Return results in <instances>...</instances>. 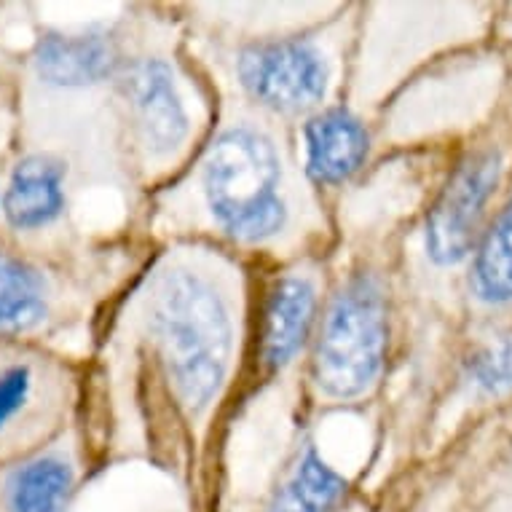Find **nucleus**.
<instances>
[{
	"label": "nucleus",
	"instance_id": "1",
	"mask_svg": "<svg viewBox=\"0 0 512 512\" xmlns=\"http://www.w3.org/2000/svg\"><path fill=\"white\" fill-rule=\"evenodd\" d=\"M143 336L177 405L202 419L226 392L239 346V317L226 282L204 263L167 261L140 298Z\"/></svg>",
	"mask_w": 512,
	"mask_h": 512
},
{
	"label": "nucleus",
	"instance_id": "2",
	"mask_svg": "<svg viewBox=\"0 0 512 512\" xmlns=\"http://www.w3.org/2000/svg\"><path fill=\"white\" fill-rule=\"evenodd\" d=\"M199 194L212 223L242 244L277 242L293 218L285 159L261 126L234 124L215 137L199 169Z\"/></svg>",
	"mask_w": 512,
	"mask_h": 512
},
{
	"label": "nucleus",
	"instance_id": "3",
	"mask_svg": "<svg viewBox=\"0 0 512 512\" xmlns=\"http://www.w3.org/2000/svg\"><path fill=\"white\" fill-rule=\"evenodd\" d=\"M389 309L373 274H357L330 301L314 346V384L336 403L368 395L384 370Z\"/></svg>",
	"mask_w": 512,
	"mask_h": 512
},
{
	"label": "nucleus",
	"instance_id": "4",
	"mask_svg": "<svg viewBox=\"0 0 512 512\" xmlns=\"http://www.w3.org/2000/svg\"><path fill=\"white\" fill-rule=\"evenodd\" d=\"M70 408V378L62 362L17 344H0V462L49 440Z\"/></svg>",
	"mask_w": 512,
	"mask_h": 512
},
{
	"label": "nucleus",
	"instance_id": "5",
	"mask_svg": "<svg viewBox=\"0 0 512 512\" xmlns=\"http://www.w3.org/2000/svg\"><path fill=\"white\" fill-rule=\"evenodd\" d=\"M236 73L252 100L277 113L317 108L330 84L325 54L301 38L252 43L236 59Z\"/></svg>",
	"mask_w": 512,
	"mask_h": 512
},
{
	"label": "nucleus",
	"instance_id": "6",
	"mask_svg": "<svg viewBox=\"0 0 512 512\" xmlns=\"http://www.w3.org/2000/svg\"><path fill=\"white\" fill-rule=\"evenodd\" d=\"M502 177V156L494 148L467 153L440 188L427 215V255L440 266L464 261L480 234V223Z\"/></svg>",
	"mask_w": 512,
	"mask_h": 512
},
{
	"label": "nucleus",
	"instance_id": "7",
	"mask_svg": "<svg viewBox=\"0 0 512 512\" xmlns=\"http://www.w3.org/2000/svg\"><path fill=\"white\" fill-rule=\"evenodd\" d=\"M129 116L148 159L167 161L183 151L191 135V116L177 89L175 73L161 57L135 59L121 78Z\"/></svg>",
	"mask_w": 512,
	"mask_h": 512
},
{
	"label": "nucleus",
	"instance_id": "8",
	"mask_svg": "<svg viewBox=\"0 0 512 512\" xmlns=\"http://www.w3.org/2000/svg\"><path fill=\"white\" fill-rule=\"evenodd\" d=\"M317 319V287L306 274H285L271 285L261 319L258 360L266 373H277L295 360L309 341Z\"/></svg>",
	"mask_w": 512,
	"mask_h": 512
},
{
	"label": "nucleus",
	"instance_id": "9",
	"mask_svg": "<svg viewBox=\"0 0 512 512\" xmlns=\"http://www.w3.org/2000/svg\"><path fill=\"white\" fill-rule=\"evenodd\" d=\"M118 65V46L108 33L46 35L35 51L38 76L54 86L100 84Z\"/></svg>",
	"mask_w": 512,
	"mask_h": 512
},
{
	"label": "nucleus",
	"instance_id": "10",
	"mask_svg": "<svg viewBox=\"0 0 512 512\" xmlns=\"http://www.w3.org/2000/svg\"><path fill=\"white\" fill-rule=\"evenodd\" d=\"M306 169L322 185H338L362 167L368 156V132L346 110H325L306 124Z\"/></svg>",
	"mask_w": 512,
	"mask_h": 512
},
{
	"label": "nucleus",
	"instance_id": "11",
	"mask_svg": "<svg viewBox=\"0 0 512 512\" xmlns=\"http://www.w3.org/2000/svg\"><path fill=\"white\" fill-rule=\"evenodd\" d=\"M65 207L62 164L49 156H27L17 164L3 196V212L14 228L33 231L49 226Z\"/></svg>",
	"mask_w": 512,
	"mask_h": 512
},
{
	"label": "nucleus",
	"instance_id": "12",
	"mask_svg": "<svg viewBox=\"0 0 512 512\" xmlns=\"http://www.w3.org/2000/svg\"><path fill=\"white\" fill-rule=\"evenodd\" d=\"M346 494L344 475H338L317 448H306L287 475L279 480L263 512H333Z\"/></svg>",
	"mask_w": 512,
	"mask_h": 512
},
{
	"label": "nucleus",
	"instance_id": "13",
	"mask_svg": "<svg viewBox=\"0 0 512 512\" xmlns=\"http://www.w3.org/2000/svg\"><path fill=\"white\" fill-rule=\"evenodd\" d=\"M46 285L27 263L0 252V333H25L46 317Z\"/></svg>",
	"mask_w": 512,
	"mask_h": 512
},
{
	"label": "nucleus",
	"instance_id": "14",
	"mask_svg": "<svg viewBox=\"0 0 512 512\" xmlns=\"http://www.w3.org/2000/svg\"><path fill=\"white\" fill-rule=\"evenodd\" d=\"M73 467L59 456H41L22 464L9 480L11 512H65Z\"/></svg>",
	"mask_w": 512,
	"mask_h": 512
},
{
	"label": "nucleus",
	"instance_id": "15",
	"mask_svg": "<svg viewBox=\"0 0 512 512\" xmlns=\"http://www.w3.org/2000/svg\"><path fill=\"white\" fill-rule=\"evenodd\" d=\"M472 290L483 303H512V199L491 223L475 252Z\"/></svg>",
	"mask_w": 512,
	"mask_h": 512
},
{
	"label": "nucleus",
	"instance_id": "16",
	"mask_svg": "<svg viewBox=\"0 0 512 512\" xmlns=\"http://www.w3.org/2000/svg\"><path fill=\"white\" fill-rule=\"evenodd\" d=\"M472 387L483 395H504L512 392V336L483 346L472 354L467 365Z\"/></svg>",
	"mask_w": 512,
	"mask_h": 512
}]
</instances>
